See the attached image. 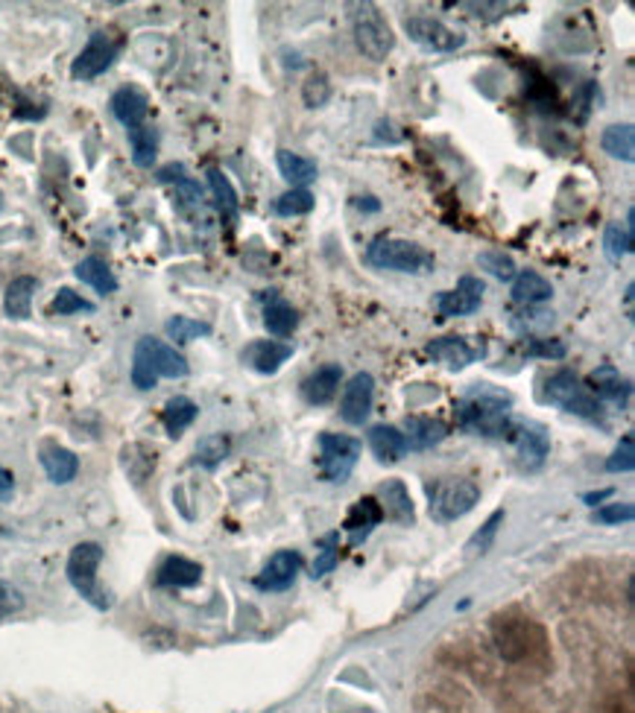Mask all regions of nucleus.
<instances>
[{
    "label": "nucleus",
    "mask_w": 635,
    "mask_h": 713,
    "mask_svg": "<svg viewBox=\"0 0 635 713\" xmlns=\"http://www.w3.org/2000/svg\"><path fill=\"white\" fill-rule=\"evenodd\" d=\"M510 409H513V398L507 392L492 390L490 383H481L478 390L457 401V427L466 430V434L483 436V439H504L510 421H513Z\"/></svg>",
    "instance_id": "obj_1"
},
{
    "label": "nucleus",
    "mask_w": 635,
    "mask_h": 713,
    "mask_svg": "<svg viewBox=\"0 0 635 713\" xmlns=\"http://www.w3.org/2000/svg\"><path fill=\"white\" fill-rule=\"evenodd\" d=\"M190 372L188 360L179 351L155 337H141L132 351V383L138 390H153L158 377H185Z\"/></svg>",
    "instance_id": "obj_2"
},
{
    "label": "nucleus",
    "mask_w": 635,
    "mask_h": 713,
    "mask_svg": "<svg viewBox=\"0 0 635 713\" xmlns=\"http://www.w3.org/2000/svg\"><path fill=\"white\" fill-rule=\"evenodd\" d=\"M366 264H372L375 270L404 272V275H428L437 266V257L413 240L375 238L366 246Z\"/></svg>",
    "instance_id": "obj_3"
},
{
    "label": "nucleus",
    "mask_w": 635,
    "mask_h": 713,
    "mask_svg": "<svg viewBox=\"0 0 635 713\" xmlns=\"http://www.w3.org/2000/svg\"><path fill=\"white\" fill-rule=\"evenodd\" d=\"M545 401L554 404V407L566 409L571 416L594 421V425H603V421H606L601 401L594 398L592 390H589L574 372H568V369L550 374L548 383H545Z\"/></svg>",
    "instance_id": "obj_4"
},
{
    "label": "nucleus",
    "mask_w": 635,
    "mask_h": 713,
    "mask_svg": "<svg viewBox=\"0 0 635 713\" xmlns=\"http://www.w3.org/2000/svg\"><path fill=\"white\" fill-rule=\"evenodd\" d=\"M481 501V489L463 476H446L428 485V512L437 524L466 518Z\"/></svg>",
    "instance_id": "obj_5"
},
{
    "label": "nucleus",
    "mask_w": 635,
    "mask_h": 713,
    "mask_svg": "<svg viewBox=\"0 0 635 713\" xmlns=\"http://www.w3.org/2000/svg\"><path fill=\"white\" fill-rule=\"evenodd\" d=\"M100 561H103V547L95 541H83L77 544L68 556V582L74 585L86 603H91L95 608L106 612L112 600L106 594L100 582H97V570H100Z\"/></svg>",
    "instance_id": "obj_6"
},
{
    "label": "nucleus",
    "mask_w": 635,
    "mask_h": 713,
    "mask_svg": "<svg viewBox=\"0 0 635 713\" xmlns=\"http://www.w3.org/2000/svg\"><path fill=\"white\" fill-rule=\"evenodd\" d=\"M352 33L358 51L372 62H384L395 47V35L390 21L375 3H361L352 15Z\"/></svg>",
    "instance_id": "obj_7"
},
{
    "label": "nucleus",
    "mask_w": 635,
    "mask_h": 713,
    "mask_svg": "<svg viewBox=\"0 0 635 713\" xmlns=\"http://www.w3.org/2000/svg\"><path fill=\"white\" fill-rule=\"evenodd\" d=\"M361 459V442L352 436H319V474L326 483H346Z\"/></svg>",
    "instance_id": "obj_8"
},
{
    "label": "nucleus",
    "mask_w": 635,
    "mask_h": 713,
    "mask_svg": "<svg viewBox=\"0 0 635 713\" xmlns=\"http://www.w3.org/2000/svg\"><path fill=\"white\" fill-rule=\"evenodd\" d=\"M518 453L524 471H539L545 465V459L550 453V436L539 421H524V418H513L507 427V436Z\"/></svg>",
    "instance_id": "obj_9"
},
{
    "label": "nucleus",
    "mask_w": 635,
    "mask_h": 713,
    "mask_svg": "<svg viewBox=\"0 0 635 713\" xmlns=\"http://www.w3.org/2000/svg\"><path fill=\"white\" fill-rule=\"evenodd\" d=\"M123 39H114L109 33H95L88 39V44L79 51V56L70 65V77L74 79H97L100 74L112 68L114 59L121 56Z\"/></svg>",
    "instance_id": "obj_10"
},
{
    "label": "nucleus",
    "mask_w": 635,
    "mask_h": 713,
    "mask_svg": "<svg viewBox=\"0 0 635 713\" xmlns=\"http://www.w3.org/2000/svg\"><path fill=\"white\" fill-rule=\"evenodd\" d=\"M404 33L410 35V42H416L425 51L434 53H451L460 51L466 44V35L451 30L448 24H442L439 18L430 15H413L404 18Z\"/></svg>",
    "instance_id": "obj_11"
},
{
    "label": "nucleus",
    "mask_w": 635,
    "mask_h": 713,
    "mask_svg": "<svg viewBox=\"0 0 635 713\" xmlns=\"http://www.w3.org/2000/svg\"><path fill=\"white\" fill-rule=\"evenodd\" d=\"M533 635H539V628L533 626L527 621H504L501 617L495 623V644H499L501 655L507 658V661H527L533 652H539L541 649V637L533 640Z\"/></svg>",
    "instance_id": "obj_12"
},
{
    "label": "nucleus",
    "mask_w": 635,
    "mask_h": 713,
    "mask_svg": "<svg viewBox=\"0 0 635 713\" xmlns=\"http://www.w3.org/2000/svg\"><path fill=\"white\" fill-rule=\"evenodd\" d=\"M486 284L474 275H463L457 281L455 289H446L437 296V310L442 319H455V316H472L481 310Z\"/></svg>",
    "instance_id": "obj_13"
},
{
    "label": "nucleus",
    "mask_w": 635,
    "mask_h": 713,
    "mask_svg": "<svg viewBox=\"0 0 635 713\" xmlns=\"http://www.w3.org/2000/svg\"><path fill=\"white\" fill-rule=\"evenodd\" d=\"M372 401H375V377L370 372H358L352 381L343 386V398H340V418L346 425H363L372 413Z\"/></svg>",
    "instance_id": "obj_14"
},
{
    "label": "nucleus",
    "mask_w": 635,
    "mask_h": 713,
    "mask_svg": "<svg viewBox=\"0 0 635 713\" xmlns=\"http://www.w3.org/2000/svg\"><path fill=\"white\" fill-rule=\"evenodd\" d=\"M425 354L446 365L448 372H463L466 365L478 363L486 354V349L483 345H469L463 337H439V340L425 345Z\"/></svg>",
    "instance_id": "obj_15"
},
{
    "label": "nucleus",
    "mask_w": 635,
    "mask_h": 713,
    "mask_svg": "<svg viewBox=\"0 0 635 713\" xmlns=\"http://www.w3.org/2000/svg\"><path fill=\"white\" fill-rule=\"evenodd\" d=\"M589 390L601 404H610L615 409H627L629 395H633V386H629L627 377H621V372L612 363L598 365L592 374H589Z\"/></svg>",
    "instance_id": "obj_16"
},
{
    "label": "nucleus",
    "mask_w": 635,
    "mask_h": 713,
    "mask_svg": "<svg viewBox=\"0 0 635 713\" xmlns=\"http://www.w3.org/2000/svg\"><path fill=\"white\" fill-rule=\"evenodd\" d=\"M302 568V556L293 550L275 552L273 559L266 561L264 570L255 577V588L261 591H287L293 588L296 577H299Z\"/></svg>",
    "instance_id": "obj_17"
},
{
    "label": "nucleus",
    "mask_w": 635,
    "mask_h": 713,
    "mask_svg": "<svg viewBox=\"0 0 635 713\" xmlns=\"http://www.w3.org/2000/svg\"><path fill=\"white\" fill-rule=\"evenodd\" d=\"M379 506H381V515H384L386 520H393L395 527H410L413 520H416L413 497L402 480H386V483L381 485Z\"/></svg>",
    "instance_id": "obj_18"
},
{
    "label": "nucleus",
    "mask_w": 635,
    "mask_h": 713,
    "mask_svg": "<svg viewBox=\"0 0 635 713\" xmlns=\"http://www.w3.org/2000/svg\"><path fill=\"white\" fill-rule=\"evenodd\" d=\"M340 381H343V369L337 363L319 365L317 372L308 374L305 381H302V398L308 401L310 407H326L331 404L340 390Z\"/></svg>",
    "instance_id": "obj_19"
},
{
    "label": "nucleus",
    "mask_w": 635,
    "mask_h": 713,
    "mask_svg": "<svg viewBox=\"0 0 635 713\" xmlns=\"http://www.w3.org/2000/svg\"><path fill=\"white\" fill-rule=\"evenodd\" d=\"M241 356L258 374H275L293 356V345L278 340H255L243 349Z\"/></svg>",
    "instance_id": "obj_20"
},
{
    "label": "nucleus",
    "mask_w": 635,
    "mask_h": 713,
    "mask_svg": "<svg viewBox=\"0 0 635 713\" xmlns=\"http://www.w3.org/2000/svg\"><path fill=\"white\" fill-rule=\"evenodd\" d=\"M112 114L121 120L127 129H138L144 127L146 111H150V97H146L141 88L135 86H123L112 94Z\"/></svg>",
    "instance_id": "obj_21"
},
{
    "label": "nucleus",
    "mask_w": 635,
    "mask_h": 713,
    "mask_svg": "<svg viewBox=\"0 0 635 713\" xmlns=\"http://www.w3.org/2000/svg\"><path fill=\"white\" fill-rule=\"evenodd\" d=\"M384 515H381V506L375 497H361V501L354 503L352 512H349V518H346L343 529L349 533V544L358 547L370 538V533L379 527Z\"/></svg>",
    "instance_id": "obj_22"
},
{
    "label": "nucleus",
    "mask_w": 635,
    "mask_h": 713,
    "mask_svg": "<svg viewBox=\"0 0 635 713\" xmlns=\"http://www.w3.org/2000/svg\"><path fill=\"white\" fill-rule=\"evenodd\" d=\"M275 164H278V173H282L284 182L291 185V190H308L310 182H317L319 176V167L314 158L291 153V150H278Z\"/></svg>",
    "instance_id": "obj_23"
},
{
    "label": "nucleus",
    "mask_w": 635,
    "mask_h": 713,
    "mask_svg": "<svg viewBox=\"0 0 635 713\" xmlns=\"http://www.w3.org/2000/svg\"><path fill=\"white\" fill-rule=\"evenodd\" d=\"M35 289H39V281L33 275H18L9 281L7 293H3V310L9 319H30Z\"/></svg>",
    "instance_id": "obj_24"
},
{
    "label": "nucleus",
    "mask_w": 635,
    "mask_h": 713,
    "mask_svg": "<svg viewBox=\"0 0 635 713\" xmlns=\"http://www.w3.org/2000/svg\"><path fill=\"white\" fill-rule=\"evenodd\" d=\"M42 468L51 476V483L65 485L70 483L79 471V459L74 450L62 448V445H44L42 448Z\"/></svg>",
    "instance_id": "obj_25"
},
{
    "label": "nucleus",
    "mask_w": 635,
    "mask_h": 713,
    "mask_svg": "<svg viewBox=\"0 0 635 713\" xmlns=\"http://www.w3.org/2000/svg\"><path fill=\"white\" fill-rule=\"evenodd\" d=\"M370 448L372 453H375V459L379 462H386V465H393V462H398V459L407 453V439H404V434L398 430V427L393 425H375L370 430Z\"/></svg>",
    "instance_id": "obj_26"
},
{
    "label": "nucleus",
    "mask_w": 635,
    "mask_h": 713,
    "mask_svg": "<svg viewBox=\"0 0 635 713\" xmlns=\"http://www.w3.org/2000/svg\"><path fill=\"white\" fill-rule=\"evenodd\" d=\"M554 296V287L545 275H539L536 270H522L513 278V301L515 305H541Z\"/></svg>",
    "instance_id": "obj_27"
},
{
    "label": "nucleus",
    "mask_w": 635,
    "mask_h": 713,
    "mask_svg": "<svg viewBox=\"0 0 635 713\" xmlns=\"http://www.w3.org/2000/svg\"><path fill=\"white\" fill-rule=\"evenodd\" d=\"M202 579V568L197 561L182 559V556H171L158 568V577H155V585L158 588H194L199 585Z\"/></svg>",
    "instance_id": "obj_28"
},
{
    "label": "nucleus",
    "mask_w": 635,
    "mask_h": 713,
    "mask_svg": "<svg viewBox=\"0 0 635 713\" xmlns=\"http://www.w3.org/2000/svg\"><path fill=\"white\" fill-rule=\"evenodd\" d=\"M404 439H407V448L413 450H428L434 445H439L448 436V427L437 418H425V416H410L404 421Z\"/></svg>",
    "instance_id": "obj_29"
},
{
    "label": "nucleus",
    "mask_w": 635,
    "mask_h": 713,
    "mask_svg": "<svg viewBox=\"0 0 635 713\" xmlns=\"http://www.w3.org/2000/svg\"><path fill=\"white\" fill-rule=\"evenodd\" d=\"M206 176H208V187H211V194H215L217 211H220V217L232 226V222L238 220V211H241L238 190H234V185L229 182V176H226L223 171H217V167H208Z\"/></svg>",
    "instance_id": "obj_30"
},
{
    "label": "nucleus",
    "mask_w": 635,
    "mask_h": 713,
    "mask_svg": "<svg viewBox=\"0 0 635 713\" xmlns=\"http://www.w3.org/2000/svg\"><path fill=\"white\" fill-rule=\"evenodd\" d=\"M74 272H77V278L83 281V284L97 289L100 296H112L114 289H118V278H114V272L109 270V264H106L103 257H83Z\"/></svg>",
    "instance_id": "obj_31"
},
{
    "label": "nucleus",
    "mask_w": 635,
    "mask_h": 713,
    "mask_svg": "<svg viewBox=\"0 0 635 713\" xmlns=\"http://www.w3.org/2000/svg\"><path fill=\"white\" fill-rule=\"evenodd\" d=\"M197 416H199L197 404H194L190 398H185V395H176V398H171L167 404H164L162 421L164 427H167V434H171L173 439H179V436L197 421Z\"/></svg>",
    "instance_id": "obj_32"
},
{
    "label": "nucleus",
    "mask_w": 635,
    "mask_h": 713,
    "mask_svg": "<svg viewBox=\"0 0 635 713\" xmlns=\"http://www.w3.org/2000/svg\"><path fill=\"white\" fill-rule=\"evenodd\" d=\"M129 146H132V162L141 171H150L158 158V129L155 127H138L129 129Z\"/></svg>",
    "instance_id": "obj_33"
},
{
    "label": "nucleus",
    "mask_w": 635,
    "mask_h": 713,
    "mask_svg": "<svg viewBox=\"0 0 635 713\" xmlns=\"http://www.w3.org/2000/svg\"><path fill=\"white\" fill-rule=\"evenodd\" d=\"M603 153L618 158V162H635V129L629 123L606 127L601 135Z\"/></svg>",
    "instance_id": "obj_34"
},
{
    "label": "nucleus",
    "mask_w": 635,
    "mask_h": 713,
    "mask_svg": "<svg viewBox=\"0 0 635 713\" xmlns=\"http://www.w3.org/2000/svg\"><path fill=\"white\" fill-rule=\"evenodd\" d=\"M264 325L275 340H287V337H293V331L299 328V314H296V307L287 305L284 298H275L273 305H266Z\"/></svg>",
    "instance_id": "obj_35"
},
{
    "label": "nucleus",
    "mask_w": 635,
    "mask_h": 713,
    "mask_svg": "<svg viewBox=\"0 0 635 713\" xmlns=\"http://www.w3.org/2000/svg\"><path fill=\"white\" fill-rule=\"evenodd\" d=\"M633 243H635V211L629 208L624 226H621V222H612L610 229H606L603 249H606V255H610L612 261H621V257H627L629 252H633Z\"/></svg>",
    "instance_id": "obj_36"
},
{
    "label": "nucleus",
    "mask_w": 635,
    "mask_h": 713,
    "mask_svg": "<svg viewBox=\"0 0 635 713\" xmlns=\"http://www.w3.org/2000/svg\"><path fill=\"white\" fill-rule=\"evenodd\" d=\"M164 331L171 337L176 345H185L190 340H199V337H208L211 333V325L199 322V319H190V316H173L171 322L164 325Z\"/></svg>",
    "instance_id": "obj_37"
},
{
    "label": "nucleus",
    "mask_w": 635,
    "mask_h": 713,
    "mask_svg": "<svg viewBox=\"0 0 635 713\" xmlns=\"http://www.w3.org/2000/svg\"><path fill=\"white\" fill-rule=\"evenodd\" d=\"M226 457H229V439H226L223 434H217V436H206V439L197 445V457H194V462L211 471V468L220 465Z\"/></svg>",
    "instance_id": "obj_38"
},
{
    "label": "nucleus",
    "mask_w": 635,
    "mask_h": 713,
    "mask_svg": "<svg viewBox=\"0 0 635 713\" xmlns=\"http://www.w3.org/2000/svg\"><path fill=\"white\" fill-rule=\"evenodd\" d=\"M273 211L278 217H302V213L314 211V194L310 190H287L278 196L273 205Z\"/></svg>",
    "instance_id": "obj_39"
},
{
    "label": "nucleus",
    "mask_w": 635,
    "mask_h": 713,
    "mask_svg": "<svg viewBox=\"0 0 635 713\" xmlns=\"http://www.w3.org/2000/svg\"><path fill=\"white\" fill-rule=\"evenodd\" d=\"M51 310L56 316H74V314H95V305L88 301V298H83L79 293H74L70 287H62L59 293H56V298H53Z\"/></svg>",
    "instance_id": "obj_40"
},
{
    "label": "nucleus",
    "mask_w": 635,
    "mask_h": 713,
    "mask_svg": "<svg viewBox=\"0 0 635 713\" xmlns=\"http://www.w3.org/2000/svg\"><path fill=\"white\" fill-rule=\"evenodd\" d=\"M501 524H504V512L499 509L490 520H486V524H483L481 529H478V533L472 535V541L466 544V550L472 552V556H478V552L483 556V552H486L492 547V541H495V535H499Z\"/></svg>",
    "instance_id": "obj_41"
},
{
    "label": "nucleus",
    "mask_w": 635,
    "mask_h": 713,
    "mask_svg": "<svg viewBox=\"0 0 635 713\" xmlns=\"http://www.w3.org/2000/svg\"><path fill=\"white\" fill-rule=\"evenodd\" d=\"M337 561H340V547H337V535H328L326 541H322V550L317 552V559L310 564V577L322 579L326 573L337 568Z\"/></svg>",
    "instance_id": "obj_42"
},
{
    "label": "nucleus",
    "mask_w": 635,
    "mask_h": 713,
    "mask_svg": "<svg viewBox=\"0 0 635 713\" xmlns=\"http://www.w3.org/2000/svg\"><path fill=\"white\" fill-rule=\"evenodd\" d=\"M478 264L483 266V270H490L495 278L501 281H513L515 278V264L513 257L504 255V252H483V255H478Z\"/></svg>",
    "instance_id": "obj_43"
},
{
    "label": "nucleus",
    "mask_w": 635,
    "mask_h": 713,
    "mask_svg": "<svg viewBox=\"0 0 635 713\" xmlns=\"http://www.w3.org/2000/svg\"><path fill=\"white\" fill-rule=\"evenodd\" d=\"M524 354L541 356V360H562L568 354V345L562 340H527Z\"/></svg>",
    "instance_id": "obj_44"
},
{
    "label": "nucleus",
    "mask_w": 635,
    "mask_h": 713,
    "mask_svg": "<svg viewBox=\"0 0 635 713\" xmlns=\"http://www.w3.org/2000/svg\"><path fill=\"white\" fill-rule=\"evenodd\" d=\"M635 518L633 503H610V506H601L594 520L598 524H606V527H618V524H629Z\"/></svg>",
    "instance_id": "obj_45"
},
{
    "label": "nucleus",
    "mask_w": 635,
    "mask_h": 713,
    "mask_svg": "<svg viewBox=\"0 0 635 713\" xmlns=\"http://www.w3.org/2000/svg\"><path fill=\"white\" fill-rule=\"evenodd\" d=\"M635 465V453H633V436H624L621 439V445L615 448V453H612L610 459H606V471H612V474H618V471H633Z\"/></svg>",
    "instance_id": "obj_46"
},
{
    "label": "nucleus",
    "mask_w": 635,
    "mask_h": 713,
    "mask_svg": "<svg viewBox=\"0 0 635 713\" xmlns=\"http://www.w3.org/2000/svg\"><path fill=\"white\" fill-rule=\"evenodd\" d=\"M21 608H24V596H21V591L0 579V621H7V617L21 612Z\"/></svg>",
    "instance_id": "obj_47"
},
{
    "label": "nucleus",
    "mask_w": 635,
    "mask_h": 713,
    "mask_svg": "<svg viewBox=\"0 0 635 713\" xmlns=\"http://www.w3.org/2000/svg\"><path fill=\"white\" fill-rule=\"evenodd\" d=\"M302 97H305V106L308 109H319L322 102L331 97V86H328L326 77H310L308 83H305V91H302Z\"/></svg>",
    "instance_id": "obj_48"
},
{
    "label": "nucleus",
    "mask_w": 635,
    "mask_h": 713,
    "mask_svg": "<svg viewBox=\"0 0 635 713\" xmlns=\"http://www.w3.org/2000/svg\"><path fill=\"white\" fill-rule=\"evenodd\" d=\"M574 102H577L574 109H583L580 111V120L589 118V111H592V102H594V83H585V86L577 91Z\"/></svg>",
    "instance_id": "obj_49"
},
{
    "label": "nucleus",
    "mask_w": 635,
    "mask_h": 713,
    "mask_svg": "<svg viewBox=\"0 0 635 713\" xmlns=\"http://www.w3.org/2000/svg\"><path fill=\"white\" fill-rule=\"evenodd\" d=\"M12 485H15V476L9 474L7 468H0V494L12 492Z\"/></svg>",
    "instance_id": "obj_50"
},
{
    "label": "nucleus",
    "mask_w": 635,
    "mask_h": 713,
    "mask_svg": "<svg viewBox=\"0 0 635 713\" xmlns=\"http://www.w3.org/2000/svg\"><path fill=\"white\" fill-rule=\"evenodd\" d=\"M610 489H606V492H598V494H585V497H583V501L585 503H589V506H598V503H601L603 501V497H610Z\"/></svg>",
    "instance_id": "obj_51"
},
{
    "label": "nucleus",
    "mask_w": 635,
    "mask_h": 713,
    "mask_svg": "<svg viewBox=\"0 0 635 713\" xmlns=\"http://www.w3.org/2000/svg\"><path fill=\"white\" fill-rule=\"evenodd\" d=\"M633 284L627 287V296H624V305H627V319H633Z\"/></svg>",
    "instance_id": "obj_52"
},
{
    "label": "nucleus",
    "mask_w": 635,
    "mask_h": 713,
    "mask_svg": "<svg viewBox=\"0 0 635 713\" xmlns=\"http://www.w3.org/2000/svg\"><path fill=\"white\" fill-rule=\"evenodd\" d=\"M0 205H3V199H0Z\"/></svg>",
    "instance_id": "obj_53"
}]
</instances>
